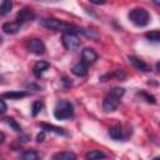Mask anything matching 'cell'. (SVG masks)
Here are the masks:
<instances>
[{
	"instance_id": "cell-1",
	"label": "cell",
	"mask_w": 160,
	"mask_h": 160,
	"mask_svg": "<svg viewBox=\"0 0 160 160\" xmlns=\"http://www.w3.org/2000/svg\"><path fill=\"white\" fill-rule=\"evenodd\" d=\"M40 24L42 26H45L46 29H50V30H55V31H61L62 34L64 32H80L81 28L79 26H75L72 24H69V22H65L62 20H59V19H54V18H48V19H41L40 20Z\"/></svg>"
},
{
	"instance_id": "cell-2",
	"label": "cell",
	"mask_w": 160,
	"mask_h": 160,
	"mask_svg": "<svg viewBox=\"0 0 160 160\" xmlns=\"http://www.w3.org/2000/svg\"><path fill=\"white\" fill-rule=\"evenodd\" d=\"M74 106L68 100H59L54 109V116L58 120H66L74 116Z\"/></svg>"
},
{
	"instance_id": "cell-3",
	"label": "cell",
	"mask_w": 160,
	"mask_h": 160,
	"mask_svg": "<svg viewBox=\"0 0 160 160\" xmlns=\"http://www.w3.org/2000/svg\"><path fill=\"white\" fill-rule=\"evenodd\" d=\"M129 20L134 25H136L139 28H144L150 21V14L144 8H135V9L130 10V12H129Z\"/></svg>"
},
{
	"instance_id": "cell-4",
	"label": "cell",
	"mask_w": 160,
	"mask_h": 160,
	"mask_svg": "<svg viewBox=\"0 0 160 160\" xmlns=\"http://www.w3.org/2000/svg\"><path fill=\"white\" fill-rule=\"evenodd\" d=\"M61 41L65 49L75 50L80 46V39L75 32H64L61 36Z\"/></svg>"
},
{
	"instance_id": "cell-5",
	"label": "cell",
	"mask_w": 160,
	"mask_h": 160,
	"mask_svg": "<svg viewBox=\"0 0 160 160\" xmlns=\"http://www.w3.org/2000/svg\"><path fill=\"white\" fill-rule=\"evenodd\" d=\"M109 136L112 139V140H116V141H124L129 135L125 134V130H124V126L121 124H114L109 128Z\"/></svg>"
},
{
	"instance_id": "cell-6",
	"label": "cell",
	"mask_w": 160,
	"mask_h": 160,
	"mask_svg": "<svg viewBox=\"0 0 160 160\" xmlns=\"http://www.w3.org/2000/svg\"><path fill=\"white\" fill-rule=\"evenodd\" d=\"M26 48L30 52L36 54V55H40V54L45 52V44L40 39H36V38L29 39L26 41Z\"/></svg>"
},
{
	"instance_id": "cell-7",
	"label": "cell",
	"mask_w": 160,
	"mask_h": 160,
	"mask_svg": "<svg viewBox=\"0 0 160 160\" xmlns=\"http://www.w3.org/2000/svg\"><path fill=\"white\" fill-rule=\"evenodd\" d=\"M119 100H120L119 98H116V96H114V95H111V94L108 92V95L102 100V110L105 112H112V111H115L118 109V106H119Z\"/></svg>"
},
{
	"instance_id": "cell-8",
	"label": "cell",
	"mask_w": 160,
	"mask_h": 160,
	"mask_svg": "<svg viewBox=\"0 0 160 160\" xmlns=\"http://www.w3.org/2000/svg\"><path fill=\"white\" fill-rule=\"evenodd\" d=\"M36 18L35 12L30 9V8H22L21 10L18 11L16 14V21L20 24H25V22H30Z\"/></svg>"
},
{
	"instance_id": "cell-9",
	"label": "cell",
	"mask_w": 160,
	"mask_h": 160,
	"mask_svg": "<svg viewBox=\"0 0 160 160\" xmlns=\"http://www.w3.org/2000/svg\"><path fill=\"white\" fill-rule=\"evenodd\" d=\"M96 60H98V54H96V51L94 49L85 48L81 51V61H84L85 64L90 65V64H94Z\"/></svg>"
},
{
	"instance_id": "cell-10",
	"label": "cell",
	"mask_w": 160,
	"mask_h": 160,
	"mask_svg": "<svg viewBox=\"0 0 160 160\" xmlns=\"http://www.w3.org/2000/svg\"><path fill=\"white\" fill-rule=\"evenodd\" d=\"M128 60H129V62L136 69V70H140V71H150V66L145 62V61H142L141 59H139V58H136V56H134V55H129L128 56Z\"/></svg>"
},
{
	"instance_id": "cell-11",
	"label": "cell",
	"mask_w": 160,
	"mask_h": 160,
	"mask_svg": "<svg viewBox=\"0 0 160 160\" xmlns=\"http://www.w3.org/2000/svg\"><path fill=\"white\" fill-rule=\"evenodd\" d=\"M30 94L28 91H22V90H12V91H6L1 94V98L4 99H10V100H18L21 98H26Z\"/></svg>"
},
{
	"instance_id": "cell-12",
	"label": "cell",
	"mask_w": 160,
	"mask_h": 160,
	"mask_svg": "<svg viewBox=\"0 0 160 160\" xmlns=\"http://www.w3.org/2000/svg\"><path fill=\"white\" fill-rule=\"evenodd\" d=\"M49 68H50V64H49L48 61L40 60V61H38V62L34 65V68H32V72H34V75H35L36 78H41V75H42Z\"/></svg>"
},
{
	"instance_id": "cell-13",
	"label": "cell",
	"mask_w": 160,
	"mask_h": 160,
	"mask_svg": "<svg viewBox=\"0 0 160 160\" xmlns=\"http://www.w3.org/2000/svg\"><path fill=\"white\" fill-rule=\"evenodd\" d=\"M21 24L18 22V21H8V22H4L1 29L5 34H16L20 29Z\"/></svg>"
},
{
	"instance_id": "cell-14",
	"label": "cell",
	"mask_w": 160,
	"mask_h": 160,
	"mask_svg": "<svg viewBox=\"0 0 160 160\" xmlns=\"http://www.w3.org/2000/svg\"><path fill=\"white\" fill-rule=\"evenodd\" d=\"M71 71H72L74 75H76L79 78H84L88 74V64H85L84 61H80V62H78L72 66Z\"/></svg>"
},
{
	"instance_id": "cell-15",
	"label": "cell",
	"mask_w": 160,
	"mask_h": 160,
	"mask_svg": "<svg viewBox=\"0 0 160 160\" xmlns=\"http://www.w3.org/2000/svg\"><path fill=\"white\" fill-rule=\"evenodd\" d=\"M41 128H42V130H45V131H49V132H55V134H58V135H64V136H68V132L65 131V129H62V128H59V126H54V125H51V124H46V122H40L39 124Z\"/></svg>"
},
{
	"instance_id": "cell-16",
	"label": "cell",
	"mask_w": 160,
	"mask_h": 160,
	"mask_svg": "<svg viewBox=\"0 0 160 160\" xmlns=\"http://www.w3.org/2000/svg\"><path fill=\"white\" fill-rule=\"evenodd\" d=\"M52 159L54 160H75L76 155L74 152H71V151H60V152L54 154Z\"/></svg>"
},
{
	"instance_id": "cell-17",
	"label": "cell",
	"mask_w": 160,
	"mask_h": 160,
	"mask_svg": "<svg viewBox=\"0 0 160 160\" xmlns=\"http://www.w3.org/2000/svg\"><path fill=\"white\" fill-rule=\"evenodd\" d=\"M106 78H116L118 80H124L125 78H126V72L122 70V69H116V70H114V72H111V74H106V75H104V76H101L100 78V80L101 81H104Z\"/></svg>"
},
{
	"instance_id": "cell-18",
	"label": "cell",
	"mask_w": 160,
	"mask_h": 160,
	"mask_svg": "<svg viewBox=\"0 0 160 160\" xmlns=\"http://www.w3.org/2000/svg\"><path fill=\"white\" fill-rule=\"evenodd\" d=\"M20 158L24 160H36L40 158V154L35 150H25L20 154Z\"/></svg>"
},
{
	"instance_id": "cell-19",
	"label": "cell",
	"mask_w": 160,
	"mask_h": 160,
	"mask_svg": "<svg viewBox=\"0 0 160 160\" xmlns=\"http://www.w3.org/2000/svg\"><path fill=\"white\" fill-rule=\"evenodd\" d=\"M85 158L89 159V160H98V159H105L106 155L100 150H91V151L86 152Z\"/></svg>"
},
{
	"instance_id": "cell-20",
	"label": "cell",
	"mask_w": 160,
	"mask_h": 160,
	"mask_svg": "<svg viewBox=\"0 0 160 160\" xmlns=\"http://www.w3.org/2000/svg\"><path fill=\"white\" fill-rule=\"evenodd\" d=\"M145 38L151 42H160V30H152L145 32Z\"/></svg>"
},
{
	"instance_id": "cell-21",
	"label": "cell",
	"mask_w": 160,
	"mask_h": 160,
	"mask_svg": "<svg viewBox=\"0 0 160 160\" xmlns=\"http://www.w3.org/2000/svg\"><path fill=\"white\" fill-rule=\"evenodd\" d=\"M12 9V1L11 0H2L1 5H0V15H6L8 12H10V10Z\"/></svg>"
},
{
	"instance_id": "cell-22",
	"label": "cell",
	"mask_w": 160,
	"mask_h": 160,
	"mask_svg": "<svg viewBox=\"0 0 160 160\" xmlns=\"http://www.w3.org/2000/svg\"><path fill=\"white\" fill-rule=\"evenodd\" d=\"M42 108H44V104L41 101H34L32 102V106H31V115L35 118L42 110Z\"/></svg>"
},
{
	"instance_id": "cell-23",
	"label": "cell",
	"mask_w": 160,
	"mask_h": 160,
	"mask_svg": "<svg viewBox=\"0 0 160 160\" xmlns=\"http://www.w3.org/2000/svg\"><path fill=\"white\" fill-rule=\"evenodd\" d=\"M5 121H6V124H8L10 128H12L14 131H18V132L21 131V126H20V124H18V121H16L15 119H12V118H6Z\"/></svg>"
},
{
	"instance_id": "cell-24",
	"label": "cell",
	"mask_w": 160,
	"mask_h": 160,
	"mask_svg": "<svg viewBox=\"0 0 160 160\" xmlns=\"http://www.w3.org/2000/svg\"><path fill=\"white\" fill-rule=\"evenodd\" d=\"M139 95H141L142 98H145L148 102H151V104H156V100H155V98H154L151 94H148L146 91H140V92H139Z\"/></svg>"
},
{
	"instance_id": "cell-25",
	"label": "cell",
	"mask_w": 160,
	"mask_h": 160,
	"mask_svg": "<svg viewBox=\"0 0 160 160\" xmlns=\"http://www.w3.org/2000/svg\"><path fill=\"white\" fill-rule=\"evenodd\" d=\"M44 139H45V130H42L41 132L38 134V136H36V141H38V142H42Z\"/></svg>"
},
{
	"instance_id": "cell-26",
	"label": "cell",
	"mask_w": 160,
	"mask_h": 160,
	"mask_svg": "<svg viewBox=\"0 0 160 160\" xmlns=\"http://www.w3.org/2000/svg\"><path fill=\"white\" fill-rule=\"evenodd\" d=\"M0 105H1L0 112H1V114H4V112L6 111V104H5V99H4V98H1V100H0Z\"/></svg>"
},
{
	"instance_id": "cell-27",
	"label": "cell",
	"mask_w": 160,
	"mask_h": 160,
	"mask_svg": "<svg viewBox=\"0 0 160 160\" xmlns=\"http://www.w3.org/2000/svg\"><path fill=\"white\" fill-rule=\"evenodd\" d=\"M91 4H95V5H102V4H105V1L106 0H89Z\"/></svg>"
},
{
	"instance_id": "cell-28",
	"label": "cell",
	"mask_w": 160,
	"mask_h": 160,
	"mask_svg": "<svg viewBox=\"0 0 160 160\" xmlns=\"http://www.w3.org/2000/svg\"><path fill=\"white\" fill-rule=\"evenodd\" d=\"M4 141H5V134H4V132H1V140H0V142L2 144Z\"/></svg>"
},
{
	"instance_id": "cell-29",
	"label": "cell",
	"mask_w": 160,
	"mask_h": 160,
	"mask_svg": "<svg viewBox=\"0 0 160 160\" xmlns=\"http://www.w3.org/2000/svg\"><path fill=\"white\" fill-rule=\"evenodd\" d=\"M156 70L160 72V61H159V62H156Z\"/></svg>"
},
{
	"instance_id": "cell-30",
	"label": "cell",
	"mask_w": 160,
	"mask_h": 160,
	"mask_svg": "<svg viewBox=\"0 0 160 160\" xmlns=\"http://www.w3.org/2000/svg\"><path fill=\"white\" fill-rule=\"evenodd\" d=\"M154 1V4H156L158 6H160V0H152Z\"/></svg>"
},
{
	"instance_id": "cell-31",
	"label": "cell",
	"mask_w": 160,
	"mask_h": 160,
	"mask_svg": "<svg viewBox=\"0 0 160 160\" xmlns=\"http://www.w3.org/2000/svg\"><path fill=\"white\" fill-rule=\"evenodd\" d=\"M36 1H60V0H36Z\"/></svg>"
}]
</instances>
